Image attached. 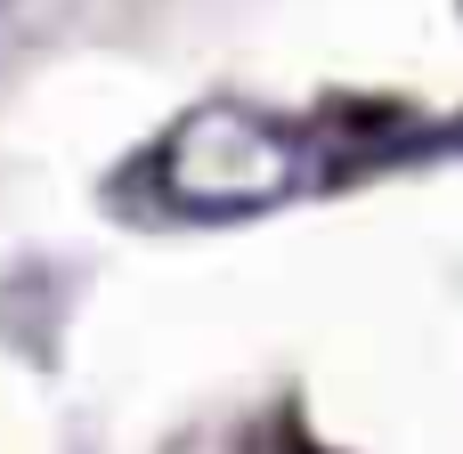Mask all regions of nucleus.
Returning a JSON list of instances; mask_svg holds the SVG:
<instances>
[{
  "label": "nucleus",
  "mask_w": 463,
  "mask_h": 454,
  "mask_svg": "<svg viewBox=\"0 0 463 454\" xmlns=\"http://www.w3.org/2000/svg\"><path fill=\"white\" fill-rule=\"evenodd\" d=\"M146 179L163 187L171 211L187 219H236V211H277L309 187V138L285 130L277 114L260 106H236V97H203L187 106L155 154H146Z\"/></svg>",
  "instance_id": "f257e3e1"
},
{
  "label": "nucleus",
  "mask_w": 463,
  "mask_h": 454,
  "mask_svg": "<svg viewBox=\"0 0 463 454\" xmlns=\"http://www.w3.org/2000/svg\"><path fill=\"white\" fill-rule=\"evenodd\" d=\"M0 8H8V0H0Z\"/></svg>",
  "instance_id": "f03ea898"
}]
</instances>
